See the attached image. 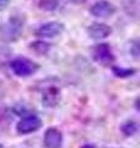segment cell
<instances>
[{
	"mask_svg": "<svg viewBox=\"0 0 140 148\" xmlns=\"http://www.w3.org/2000/svg\"><path fill=\"white\" fill-rule=\"evenodd\" d=\"M22 27H23V25L20 21V18L11 17L6 24L0 26V38L4 41H7V42L16 41L21 35Z\"/></svg>",
	"mask_w": 140,
	"mask_h": 148,
	"instance_id": "1",
	"label": "cell"
},
{
	"mask_svg": "<svg viewBox=\"0 0 140 148\" xmlns=\"http://www.w3.org/2000/svg\"><path fill=\"white\" fill-rule=\"evenodd\" d=\"M10 68L17 77H30L38 71V64L27 58H16L10 63Z\"/></svg>",
	"mask_w": 140,
	"mask_h": 148,
	"instance_id": "2",
	"label": "cell"
},
{
	"mask_svg": "<svg viewBox=\"0 0 140 148\" xmlns=\"http://www.w3.org/2000/svg\"><path fill=\"white\" fill-rule=\"evenodd\" d=\"M41 126H42V120L38 116L29 115V116H25L18 121L16 130L20 135H29V133H32L37 131L38 128H41Z\"/></svg>",
	"mask_w": 140,
	"mask_h": 148,
	"instance_id": "3",
	"label": "cell"
},
{
	"mask_svg": "<svg viewBox=\"0 0 140 148\" xmlns=\"http://www.w3.org/2000/svg\"><path fill=\"white\" fill-rule=\"evenodd\" d=\"M92 57L97 63L103 64V66L113 63V61H114V56L112 53V49L108 43L97 45L92 51Z\"/></svg>",
	"mask_w": 140,
	"mask_h": 148,
	"instance_id": "4",
	"label": "cell"
},
{
	"mask_svg": "<svg viewBox=\"0 0 140 148\" xmlns=\"http://www.w3.org/2000/svg\"><path fill=\"white\" fill-rule=\"evenodd\" d=\"M64 31L63 24L58 21H49L46 24H42L38 29L36 30V35L39 37H46V38H50V37H55L59 34Z\"/></svg>",
	"mask_w": 140,
	"mask_h": 148,
	"instance_id": "5",
	"label": "cell"
},
{
	"mask_svg": "<svg viewBox=\"0 0 140 148\" xmlns=\"http://www.w3.org/2000/svg\"><path fill=\"white\" fill-rule=\"evenodd\" d=\"M90 12L96 17H109L116 12V6L107 0H99L91 6Z\"/></svg>",
	"mask_w": 140,
	"mask_h": 148,
	"instance_id": "6",
	"label": "cell"
},
{
	"mask_svg": "<svg viewBox=\"0 0 140 148\" xmlns=\"http://www.w3.org/2000/svg\"><path fill=\"white\" fill-rule=\"evenodd\" d=\"M43 143L46 148H62L63 133L55 127H49L44 133Z\"/></svg>",
	"mask_w": 140,
	"mask_h": 148,
	"instance_id": "7",
	"label": "cell"
},
{
	"mask_svg": "<svg viewBox=\"0 0 140 148\" xmlns=\"http://www.w3.org/2000/svg\"><path fill=\"white\" fill-rule=\"evenodd\" d=\"M112 32V29L106 25V24H101V22H93L91 26H88L87 29V34L90 36V38L92 40H103L106 37H108Z\"/></svg>",
	"mask_w": 140,
	"mask_h": 148,
	"instance_id": "8",
	"label": "cell"
},
{
	"mask_svg": "<svg viewBox=\"0 0 140 148\" xmlns=\"http://www.w3.org/2000/svg\"><path fill=\"white\" fill-rule=\"evenodd\" d=\"M37 6L46 11H53L58 8L59 0H36Z\"/></svg>",
	"mask_w": 140,
	"mask_h": 148,
	"instance_id": "9",
	"label": "cell"
},
{
	"mask_svg": "<svg viewBox=\"0 0 140 148\" xmlns=\"http://www.w3.org/2000/svg\"><path fill=\"white\" fill-rule=\"evenodd\" d=\"M137 131H138V125L135 121H127L125 123H123V126H122V132L127 137L135 135Z\"/></svg>",
	"mask_w": 140,
	"mask_h": 148,
	"instance_id": "10",
	"label": "cell"
},
{
	"mask_svg": "<svg viewBox=\"0 0 140 148\" xmlns=\"http://www.w3.org/2000/svg\"><path fill=\"white\" fill-rule=\"evenodd\" d=\"M135 72H137V71L133 69V68H117V67L113 68L114 75L118 77V78H128V77H132V75H134Z\"/></svg>",
	"mask_w": 140,
	"mask_h": 148,
	"instance_id": "11",
	"label": "cell"
},
{
	"mask_svg": "<svg viewBox=\"0 0 140 148\" xmlns=\"http://www.w3.org/2000/svg\"><path fill=\"white\" fill-rule=\"evenodd\" d=\"M31 48H33L37 53L44 54V53L48 52L49 45L46 43V42H35V43H31Z\"/></svg>",
	"mask_w": 140,
	"mask_h": 148,
	"instance_id": "12",
	"label": "cell"
},
{
	"mask_svg": "<svg viewBox=\"0 0 140 148\" xmlns=\"http://www.w3.org/2000/svg\"><path fill=\"white\" fill-rule=\"evenodd\" d=\"M128 51L134 58L139 57V45L137 41H132V42L128 43Z\"/></svg>",
	"mask_w": 140,
	"mask_h": 148,
	"instance_id": "13",
	"label": "cell"
},
{
	"mask_svg": "<svg viewBox=\"0 0 140 148\" xmlns=\"http://www.w3.org/2000/svg\"><path fill=\"white\" fill-rule=\"evenodd\" d=\"M9 3H10V0H0V11L5 10L9 5Z\"/></svg>",
	"mask_w": 140,
	"mask_h": 148,
	"instance_id": "14",
	"label": "cell"
},
{
	"mask_svg": "<svg viewBox=\"0 0 140 148\" xmlns=\"http://www.w3.org/2000/svg\"><path fill=\"white\" fill-rule=\"evenodd\" d=\"M73 3H75V4H81V3H84V1H86V0H71Z\"/></svg>",
	"mask_w": 140,
	"mask_h": 148,
	"instance_id": "15",
	"label": "cell"
},
{
	"mask_svg": "<svg viewBox=\"0 0 140 148\" xmlns=\"http://www.w3.org/2000/svg\"><path fill=\"white\" fill-rule=\"evenodd\" d=\"M81 148H95V146H92V145H84Z\"/></svg>",
	"mask_w": 140,
	"mask_h": 148,
	"instance_id": "16",
	"label": "cell"
},
{
	"mask_svg": "<svg viewBox=\"0 0 140 148\" xmlns=\"http://www.w3.org/2000/svg\"><path fill=\"white\" fill-rule=\"evenodd\" d=\"M0 148H5V147H4V146L1 145V143H0Z\"/></svg>",
	"mask_w": 140,
	"mask_h": 148,
	"instance_id": "17",
	"label": "cell"
}]
</instances>
